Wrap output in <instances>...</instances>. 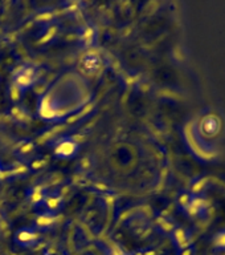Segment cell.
I'll use <instances>...</instances> for the list:
<instances>
[{
  "instance_id": "1",
  "label": "cell",
  "mask_w": 225,
  "mask_h": 255,
  "mask_svg": "<svg viewBox=\"0 0 225 255\" xmlns=\"http://www.w3.org/2000/svg\"><path fill=\"white\" fill-rule=\"evenodd\" d=\"M36 77H37V72H36L35 68L32 67H24L21 71L15 76L13 79V84H16L20 89H28L31 88L36 81Z\"/></svg>"
},
{
  "instance_id": "2",
  "label": "cell",
  "mask_w": 225,
  "mask_h": 255,
  "mask_svg": "<svg viewBox=\"0 0 225 255\" xmlns=\"http://www.w3.org/2000/svg\"><path fill=\"white\" fill-rule=\"evenodd\" d=\"M78 150V143L73 139H64L55 147V154L60 158H72Z\"/></svg>"
},
{
  "instance_id": "3",
  "label": "cell",
  "mask_w": 225,
  "mask_h": 255,
  "mask_svg": "<svg viewBox=\"0 0 225 255\" xmlns=\"http://www.w3.org/2000/svg\"><path fill=\"white\" fill-rule=\"evenodd\" d=\"M41 206L44 207L43 213H51V214H56L57 211L63 207V198L60 195H45V198L41 203Z\"/></svg>"
},
{
  "instance_id": "4",
  "label": "cell",
  "mask_w": 225,
  "mask_h": 255,
  "mask_svg": "<svg viewBox=\"0 0 225 255\" xmlns=\"http://www.w3.org/2000/svg\"><path fill=\"white\" fill-rule=\"evenodd\" d=\"M36 231L33 229H29V227H24V229H20L17 233H16V241L21 245H31V243L35 242Z\"/></svg>"
},
{
  "instance_id": "5",
  "label": "cell",
  "mask_w": 225,
  "mask_h": 255,
  "mask_svg": "<svg viewBox=\"0 0 225 255\" xmlns=\"http://www.w3.org/2000/svg\"><path fill=\"white\" fill-rule=\"evenodd\" d=\"M95 37H97V32L93 27L90 25H86V27L82 28L81 31V35H79V40L82 41V44H85L86 47L91 45V44L95 41Z\"/></svg>"
},
{
  "instance_id": "6",
  "label": "cell",
  "mask_w": 225,
  "mask_h": 255,
  "mask_svg": "<svg viewBox=\"0 0 225 255\" xmlns=\"http://www.w3.org/2000/svg\"><path fill=\"white\" fill-rule=\"evenodd\" d=\"M56 221L55 214H51V213H40L37 219H36V226L40 227V229H48L51 227Z\"/></svg>"
},
{
  "instance_id": "7",
  "label": "cell",
  "mask_w": 225,
  "mask_h": 255,
  "mask_svg": "<svg viewBox=\"0 0 225 255\" xmlns=\"http://www.w3.org/2000/svg\"><path fill=\"white\" fill-rule=\"evenodd\" d=\"M29 198H31V201L33 203L40 205V203L44 201V198H45V193H44V190L41 187H35V189L31 190V193H29Z\"/></svg>"
},
{
  "instance_id": "8",
  "label": "cell",
  "mask_w": 225,
  "mask_h": 255,
  "mask_svg": "<svg viewBox=\"0 0 225 255\" xmlns=\"http://www.w3.org/2000/svg\"><path fill=\"white\" fill-rule=\"evenodd\" d=\"M83 65H85V68L89 72H94L99 65L98 57H95V56H86V59L83 61Z\"/></svg>"
},
{
  "instance_id": "9",
  "label": "cell",
  "mask_w": 225,
  "mask_h": 255,
  "mask_svg": "<svg viewBox=\"0 0 225 255\" xmlns=\"http://www.w3.org/2000/svg\"><path fill=\"white\" fill-rule=\"evenodd\" d=\"M33 151H35V145L32 142H29V141H27V142H24L21 146H20L19 149V153L21 157H29V155L33 154Z\"/></svg>"
},
{
  "instance_id": "10",
  "label": "cell",
  "mask_w": 225,
  "mask_h": 255,
  "mask_svg": "<svg viewBox=\"0 0 225 255\" xmlns=\"http://www.w3.org/2000/svg\"><path fill=\"white\" fill-rule=\"evenodd\" d=\"M24 91L23 89H20L16 84H12L11 88H9V95H11V99L13 101H19L21 99V96H23Z\"/></svg>"
},
{
  "instance_id": "11",
  "label": "cell",
  "mask_w": 225,
  "mask_h": 255,
  "mask_svg": "<svg viewBox=\"0 0 225 255\" xmlns=\"http://www.w3.org/2000/svg\"><path fill=\"white\" fill-rule=\"evenodd\" d=\"M12 115H13V117H15L16 120H20V121H23L24 119H25V112L21 109V108H15L13 111H12Z\"/></svg>"
},
{
  "instance_id": "12",
  "label": "cell",
  "mask_w": 225,
  "mask_h": 255,
  "mask_svg": "<svg viewBox=\"0 0 225 255\" xmlns=\"http://www.w3.org/2000/svg\"><path fill=\"white\" fill-rule=\"evenodd\" d=\"M0 175H1V170H0Z\"/></svg>"
}]
</instances>
